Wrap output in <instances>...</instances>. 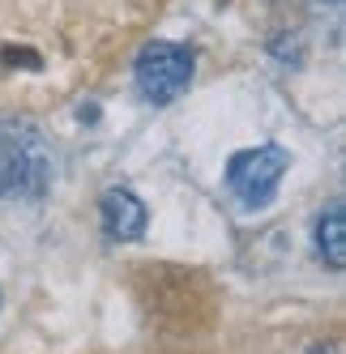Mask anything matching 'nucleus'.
<instances>
[{
  "instance_id": "1",
  "label": "nucleus",
  "mask_w": 346,
  "mask_h": 354,
  "mask_svg": "<svg viewBox=\"0 0 346 354\" xmlns=\"http://www.w3.org/2000/svg\"><path fill=\"white\" fill-rule=\"evenodd\" d=\"M56 158L35 129L0 120V201H39L52 188Z\"/></svg>"
},
{
  "instance_id": "2",
  "label": "nucleus",
  "mask_w": 346,
  "mask_h": 354,
  "mask_svg": "<svg viewBox=\"0 0 346 354\" xmlns=\"http://www.w3.org/2000/svg\"><path fill=\"white\" fill-rule=\"evenodd\" d=\"M192 52L180 43H167V39H154L141 47V56L133 64V82H137V94L154 107H167L192 86Z\"/></svg>"
},
{
  "instance_id": "3",
  "label": "nucleus",
  "mask_w": 346,
  "mask_h": 354,
  "mask_svg": "<svg viewBox=\"0 0 346 354\" xmlns=\"http://www.w3.org/2000/svg\"><path fill=\"white\" fill-rule=\"evenodd\" d=\"M286 167H291V154L282 145L239 149V154H231V162H227V188H231V196L244 209H257V205H265V201L278 192Z\"/></svg>"
},
{
  "instance_id": "4",
  "label": "nucleus",
  "mask_w": 346,
  "mask_h": 354,
  "mask_svg": "<svg viewBox=\"0 0 346 354\" xmlns=\"http://www.w3.org/2000/svg\"><path fill=\"white\" fill-rule=\"evenodd\" d=\"M98 222H103V231L111 239L133 243V239H141L150 214H145V205L137 201L133 188H107L103 196H98Z\"/></svg>"
},
{
  "instance_id": "5",
  "label": "nucleus",
  "mask_w": 346,
  "mask_h": 354,
  "mask_svg": "<svg viewBox=\"0 0 346 354\" xmlns=\"http://www.w3.org/2000/svg\"><path fill=\"white\" fill-rule=\"evenodd\" d=\"M316 257L329 269H342V261H346V214H342V201H334V205L316 218Z\"/></svg>"
}]
</instances>
